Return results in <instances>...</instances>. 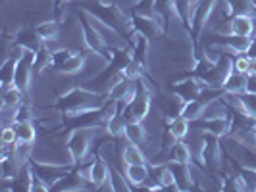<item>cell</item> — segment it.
I'll use <instances>...</instances> for the list:
<instances>
[{
  "label": "cell",
  "mask_w": 256,
  "mask_h": 192,
  "mask_svg": "<svg viewBox=\"0 0 256 192\" xmlns=\"http://www.w3.org/2000/svg\"><path fill=\"white\" fill-rule=\"evenodd\" d=\"M220 117H230V108L226 106L222 96L206 102L204 117L202 119H220Z\"/></svg>",
  "instance_id": "14"
},
{
  "label": "cell",
  "mask_w": 256,
  "mask_h": 192,
  "mask_svg": "<svg viewBox=\"0 0 256 192\" xmlns=\"http://www.w3.org/2000/svg\"><path fill=\"white\" fill-rule=\"evenodd\" d=\"M241 96V102H243V114L250 115V117H256V92H250V90H244Z\"/></svg>",
  "instance_id": "19"
},
{
  "label": "cell",
  "mask_w": 256,
  "mask_h": 192,
  "mask_svg": "<svg viewBox=\"0 0 256 192\" xmlns=\"http://www.w3.org/2000/svg\"><path fill=\"white\" fill-rule=\"evenodd\" d=\"M148 129L144 125V121H128V125H126V135H124V139H128L129 142H133V144H139L142 146L144 142L148 141Z\"/></svg>",
  "instance_id": "9"
},
{
  "label": "cell",
  "mask_w": 256,
  "mask_h": 192,
  "mask_svg": "<svg viewBox=\"0 0 256 192\" xmlns=\"http://www.w3.org/2000/svg\"><path fill=\"white\" fill-rule=\"evenodd\" d=\"M233 15H250L256 17V4L254 0H230Z\"/></svg>",
  "instance_id": "18"
},
{
  "label": "cell",
  "mask_w": 256,
  "mask_h": 192,
  "mask_svg": "<svg viewBox=\"0 0 256 192\" xmlns=\"http://www.w3.org/2000/svg\"><path fill=\"white\" fill-rule=\"evenodd\" d=\"M231 31L237 37H256L254 17H250V15H233L231 17Z\"/></svg>",
  "instance_id": "6"
},
{
  "label": "cell",
  "mask_w": 256,
  "mask_h": 192,
  "mask_svg": "<svg viewBox=\"0 0 256 192\" xmlns=\"http://www.w3.org/2000/svg\"><path fill=\"white\" fill-rule=\"evenodd\" d=\"M191 121L189 119H185L183 115H176V117H172L170 121H168V131L178 139V141H185L187 139V135L191 133Z\"/></svg>",
  "instance_id": "12"
},
{
  "label": "cell",
  "mask_w": 256,
  "mask_h": 192,
  "mask_svg": "<svg viewBox=\"0 0 256 192\" xmlns=\"http://www.w3.org/2000/svg\"><path fill=\"white\" fill-rule=\"evenodd\" d=\"M16 133H18V141L26 142V144H35L37 142V127L33 121H24V123H14Z\"/></svg>",
  "instance_id": "15"
},
{
  "label": "cell",
  "mask_w": 256,
  "mask_h": 192,
  "mask_svg": "<svg viewBox=\"0 0 256 192\" xmlns=\"http://www.w3.org/2000/svg\"><path fill=\"white\" fill-rule=\"evenodd\" d=\"M122 148V160H124V164L126 166H133V164H146L148 160H146V154L142 150V146L139 144H133V142H129L126 139L124 142V146H120Z\"/></svg>",
  "instance_id": "8"
},
{
  "label": "cell",
  "mask_w": 256,
  "mask_h": 192,
  "mask_svg": "<svg viewBox=\"0 0 256 192\" xmlns=\"http://www.w3.org/2000/svg\"><path fill=\"white\" fill-rule=\"evenodd\" d=\"M248 64H250V56L248 54H237V56H233V69L235 71L248 75Z\"/></svg>",
  "instance_id": "21"
},
{
  "label": "cell",
  "mask_w": 256,
  "mask_h": 192,
  "mask_svg": "<svg viewBox=\"0 0 256 192\" xmlns=\"http://www.w3.org/2000/svg\"><path fill=\"white\" fill-rule=\"evenodd\" d=\"M198 129H202L206 135H212L216 139H226L233 131V119L230 117H220V119H200L196 121Z\"/></svg>",
  "instance_id": "3"
},
{
  "label": "cell",
  "mask_w": 256,
  "mask_h": 192,
  "mask_svg": "<svg viewBox=\"0 0 256 192\" xmlns=\"http://www.w3.org/2000/svg\"><path fill=\"white\" fill-rule=\"evenodd\" d=\"M248 85V75L246 73H239V71H233L222 85L224 92H231V94H243Z\"/></svg>",
  "instance_id": "10"
},
{
  "label": "cell",
  "mask_w": 256,
  "mask_h": 192,
  "mask_svg": "<svg viewBox=\"0 0 256 192\" xmlns=\"http://www.w3.org/2000/svg\"><path fill=\"white\" fill-rule=\"evenodd\" d=\"M254 25H256V17H254Z\"/></svg>",
  "instance_id": "24"
},
{
  "label": "cell",
  "mask_w": 256,
  "mask_h": 192,
  "mask_svg": "<svg viewBox=\"0 0 256 192\" xmlns=\"http://www.w3.org/2000/svg\"><path fill=\"white\" fill-rule=\"evenodd\" d=\"M24 121H35V115H33V108L29 104H22L18 110H16V117H14V123H24Z\"/></svg>",
  "instance_id": "20"
},
{
  "label": "cell",
  "mask_w": 256,
  "mask_h": 192,
  "mask_svg": "<svg viewBox=\"0 0 256 192\" xmlns=\"http://www.w3.org/2000/svg\"><path fill=\"white\" fill-rule=\"evenodd\" d=\"M204 110H206V100L196 98V100L185 102V106H183V110H181L180 115H183L185 119H189L191 123H196V121H200V119L204 117Z\"/></svg>",
  "instance_id": "11"
},
{
  "label": "cell",
  "mask_w": 256,
  "mask_h": 192,
  "mask_svg": "<svg viewBox=\"0 0 256 192\" xmlns=\"http://www.w3.org/2000/svg\"><path fill=\"white\" fill-rule=\"evenodd\" d=\"M126 125H128V117L120 110V114L116 115V117H112L104 127H106V133H108L110 137H114V139H124V135H126Z\"/></svg>",
  "instance_id": "17"
},
{
  "label": "cell",
  "mask_w": 256,
  "mask_h": 192,
  "mask_svg": "<svg viewBox=\"0 0 256 192\" xmlns=\"http://www.w3.org/2000/svg\"><path fill=\"white\" fill-rule=\"evenodd\" d=\"M112 177V166H110V162L102 158L100 154L96 156V160L90 164V179L89 183L94 187V189H98L100 185H104L106 181Z\"/></svg>",
  "instance_id": "4"
},
{
  "label": "cell",
  "mask_w": 256,
  "mask_h": 192,
  "mask_svg": "<svg viewBox=\"0 0 256 192\" xmlns=\"http://www.w3.org/2000/svg\"><path fill=\"white\" fill-rule=\"evenodd\" d=\"M0 141H2V144H12V142H18V133H16V127H14V125H4Z\"/></svg>",
  "instance_id": "22"
},
{
  "label": "cell",
  "mask_w": 256,
  "mask_h": 192,
  "mask_svg": "<svg viewBox=\"0 0 256 192\" xmlns=\"http://www.w3.org/2000/svg\"><path fill=\"white\" fill-rule=\"evenodd\" d=\"M126 177H128L131 189H142L144 183L150 179V167H148V162L146 164H133V166H126L124 169Z\"/></svg>",
  "instance_id": "5"
},
{
  "label": "cell",
  "mask_w": 256,
  "mask_h": 192,
  "mask_svg": "<svg viewBox=\"0 0 256 192\" xmlns=\"http://www.w3.org/2000/svg\"><path fill=\"white\" fill-rule=\"evenodd\" d=\"M100 129V125H83V127L76 129V131H72L70 135H68V142H66V146H68V150L70 154L74 156V160H76V164H79L87 154L90 152V144L94 141V133Z\"/></svg>",
  "instance_id": "1"
},
{
  "label": "cell",
  "mask_w": 256,
  "mask_h": 192,
  "mask_svg": "<svg viewBox=\"0 0 256 192\" xmlns=\"http://www.w3.org/2000/svg\"><path fill=\"white\" fill-rule=\"evenodd\" d=\"M35 31H37V35L42 38L44 42L62 37V27H60V23H56V21H52V19H48V21H40Z\"/></svg>",
  "instance_id": "16"
},
{
  "label": "cell",
  "mask_w": 256,
  "mask_h": 192,
  "mask_svg": "<svg viewBox=\"0 0 256 192\" xmlns=\"http://www.w3.org/2000/svg\"><path fill=\"white\" fill-rule=\"evenodd\" d=\"M85 64H87V54H83V52H74L64 64L58 67V73L68 75V77L79 75V73L85 69Z\"/></svg>",
  "instance_id": "7"
},
{
  "label": "cell",
  "mask_w": 256,
  "mask_h": 192,
  "mask_svg": "<svg viewBox=\"0 0 256 192\" xmlns=\"http://www.w3.org/2000/svg\"><path fill=\"white\" fill-rule=\"evenodd\" d=\"M170 162L178 164H192V152L185 141H178L170 148Z\"/></svg>",
  "instance_id": "13"
},
{
  "label": "cell",
  "mask_w": 256,
  "mask_h": 192,
  "mask_svg": "<svg viewBox=\"0 0 256 192\" xmlns=\"http://www.w3.org/2000/svg\"><path fill=\"white\" fill-rule=\"evenodd\" d=\"M248 75H256V58H250V64H248Z\"/></svg>",
  "instance_id": "23"
},
{
  "label": "cell",
  "mask_w": 256,
  "mask_h": 192,
  "mask_svg": "<svg viewBox=\"0 0 256 192\" xmlns=\"http://www.w3.org/2000/svg\"><path fill=\"white\" fill-rule=\"evenodd\" d=\"M152 110V94L148 92H139L135 94V98L128 104V121H144Z\"/></svg>",
  "instance_id": "2"
}]
</instances>
